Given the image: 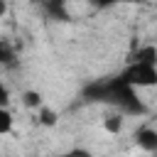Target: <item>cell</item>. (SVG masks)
Masks as SVG:
<instances>
[{"label":"cell","mask_w":157,"mask_h":157,"mask_svg":"<svg viewBox=\"0 0 157 157\" xmlns=\"http://www.w3.org/2000/svg\"><path fill=\"white\" fill-rule=\"evenodd\" d=\"M83 101L88 103H105L113 105L120 115H145L147 105L142 103V98L137 96V91L132 86H128L118 74L115 76H105V78H93L81 88Z\"/></svg>","instance_id":"6da1fadb"},{"label":"cell","mask_w":157,"mask_h":157,"mask_svg":"<svg viewBox=\"0 0 157 157\" xmlns=\"http://www.w3.org/2000/svg\"><path fill=\"white\" fill-rule=\"evenodd\" d=\"M118 76L132 86L135 91L137 88H152L157 86V66L155 64H137V61H128L123 66V71H118Z\"/></svg>","instance_id":"7a4b0ae2"},{"label":"cell","mask_w":157,"mask_h":157,"mask_svg":"<svg viewBox=\"0 0 157 157\" xmlns=\"http://www.w3.org/2000/svg\"><path fill=\"white\" fill-rule=\"evenodd\" d=\"M135 142L145 152H157V130L152 125H142L135 130Z\"/></svg>","instance_id":"3957f363"},{"label":"cell","mask_w":157,"mask_h":157,"mask_svg":"<svg viewBox=\"0 0 157 157\" xmlns=\"http://www.w3.org/2000/svg\"><path fill=\"white\" fill-rule=\"evenodd\" d=\"M39 7L44 10V15H47L49 20H56V22H69V20H71L64 0H44Z\"/></svg>","instance_id":"277c9868"},{"label":"cell","mask_w":157,"mask_h":157,"mask_svg":"<svg viewBox=\"0 0 157 157\" xmlns=\"http://www.w3.org/2000/svg\"><path fill=\"white\" fill-rule=\"evenodd\" d=\"M128 61H137V64H155L157 66V47L155 44H142L137 47Z\"/></svg>","instance_id":"5b68a950"},{"label":"cell","mask_w":157,"mask_h":157,"mask_svg":"<svg viewBox=\"0 0 157 157\" xmlns=\"http://www.w3.org/2000/svg\"><path fill=\"white\" fill-rule=\"evenodd\" d=\"M17 52H15V47L7 42V39H0V64L5 66V69H15L17 66Z\"/></svg>","instance_id":"8992f818"},{"label":"cell","mask_w":157,"mask_h":157,"mask_svg":"<svg viewBox=\"0 0 157 157\" xmlns=\"http://www.w3.org/2000/svg\"><path fill=\"white\" fill-rule=\"evenodd\" d=\"M103 128H105L108 132H120V130H123V118H120V113L105 115V118H103Z\"/></svg>","instance_id":"52a82bcc"},{"label":"cell","mask_w":157,"mask_h":157,"mask_svg":"<svg viewBox=\"0 0 157 157\" xmlns=\"http://www.w3.org/2000/svg\"><path fill=\"white\" fill-rule=\"evenodd\" d=\"M56 118H59V115H56L52 108H47V105H42V108H39V123H42V125L52 128V125H56Z\"/></svg>","instance_id":"ba28073f"},{"label":"cell","mask_w":157,"mask_h":157,"mask_svg":"<svg viewBox=\"0 0 157 157\" xmlns=\"http://www.w3.org/2000/svg\"><path fill=\"white\" fill-rule=\"evenodd\" d=\"M22 103L27 108H42V96L37 91H25L22 93Z\"/></svg>","instance_id":"9c48e42d"},{"label":"cell","mask_w":157,"mask_h":157,"mask_svg":"<svg viewBox=\"0 0 157 157\" xmlns=\"http://www.w3.org/2000/svg\"><path fill=\"white\" fill-rule=\"evenodd\" d=\"M10 130H12V113L7 108H0V132L7 135Z\"/></svg>","instance_id":"30bf717a"},{"label":"cell","mask_w":157,"mask_h":157,"mask_svg":"<svg viewBox=\"0 0 157 157\" xmlns=\"http://www.w3.org/2000/svg\"><path fill=\"white\" fill-rule=\"evenodd\" d=\"M0 103H2V108H7V103H10V91H7L5 83L0 86Z\"/></svg>","instance_id":"8fae6325"},{"label":"cell","mask_w":157,"mask_h":157,"mask_svg":"<svg viewBox=\"0 0 157 157\" xmlns=\"http://www.w3.org/2000/svg\"><path fill=\"white\" fill-rule=\"evenodd\" d=\"M66 157H93L88 150H83V147H76V150H71V152H66Z\"/></svg>","instance_id":"7c38bea8"}]
</instances>
